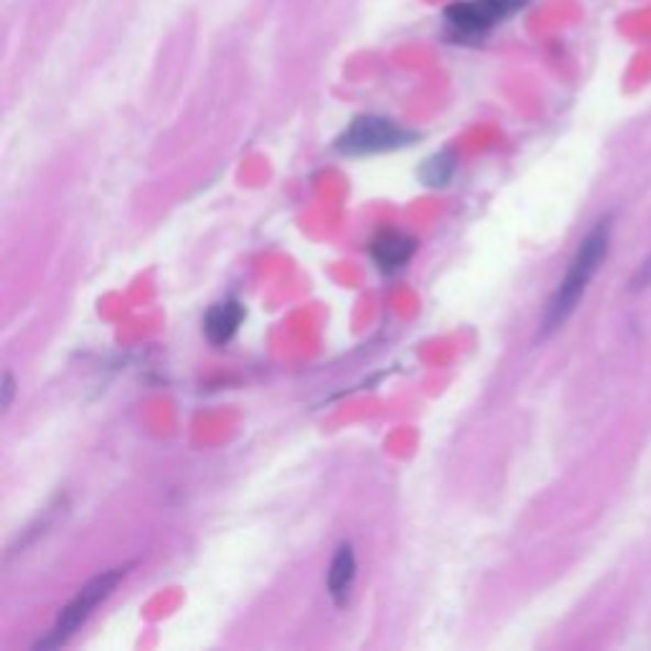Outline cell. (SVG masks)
Listing matches in <instances>:
<instances>
[{
  "label": "cell",
  "instance_id": "cell-1",
  "mask_svg": "<svg viewBox=\"0 0 651 651\" xmlns=\"http://www.w3.org/2000/svg\"><path fill=\"white\" fill-rule=\"evenodd\" d=\"M608 247H610V217H604L598 219V222L593 224V230L583 238L575 257L570 260L565 278L560 280L555 296L550 298L548 311L542 316V329H540L542 336L555 333L560 325L575 313V308L583 300L591 280L596 278L600 265L606 263Z\"/></svg>",
  "mask_w": 651,
  "mask_h": 651
},
{
  "label": "cell",
  "instance_id": "cell-2",
  "mask_svg": "<svg viewBox=\"0 0 651 651\" xmlns=\"http://www.w3.org/2000/svg\"><path fill=\"white\" fill-rule=\"evenodd\" d=\"M125 573L128 567H115V570H108V573L97 575L95 581H89L85 588H81L77 596L62 608V614L52 626V631L38 641L36 649H54V647L67 644V641L77 633L79 626L95 614V608L100 606L104 598L112 596V591L118 588V583L125 577Z\"/></svg>",
  "mask_w": 651,
  "mask_h": 651
},
{
  "label": "cell",
  "instance_id": "cell-3",
  "mask_svg": "<svg viewBox=\"0 0 651 651\" xmlns=\"http://www.w3.org/2000/svg\"><path fill=\"white\" fill-rule=\"evenodd\" d=\"M415 141L400 125L385 118H356L336 141V148L346 156H372V153L397 151Z\"/></svg>",
  "mask_w": 651,
  "mask_h": 651
},
{
  "label": "cell",
  "instance_id": "cell-4",
  "mask_svg": "<svg viewBox=\"0 0 651 651\" xmlns=\"http://www.w3.org/2000/svg\"><path fill=\"white\" fill-rule=\"evenodd\" d=\"M525 3L527 0H466L445 8V23L455 36L476 38L499 21L515 15Z\"/></svg>",
  "mask_w": 651,
  "mask_h": 651
},
{
  "label": "cell",
  "instance_id": "cell-5",
  "mask_svg": "<svg viewBox=\"0 0 651 651\" xmlns=\"http://www.w3.org/2000/svg\"><path fill=\"white\" fill-rule=\"evenodd\" d=\"M356 577V558L352 544H339L336 555L331 560L329 577H325V588H329V596L333 598L336 606H346L349 596H352Z\"/></svg>",
  "mask_w": 651,
  "mask_h": 651
},
{
  "label": "cell",
  "instance_id": "cell-6",
  "mask_svg": "<svg viewBox=\"0 0 651 651\" xmlns=\"http://www.w3.org/2000/svg\"><path fill=\"white\" fill-rule=\"evenodd\" d=\"M242 319H244V308L238 304V300H222V304L211 306L209 313L203 316V331H207V339L217 346L230 344L234 333L240 329Z\"/></svg>",
  "mask_w": 651,
  "mask_h": 651
},
{
  "label": "cell",
  "instance_id": "cell-7",
  "mask_svg": "<svg viewBox=\"0 0 651 651\" xmlns=\"http://www.w3.org/2000/svg\"><path fill=\"white\" fill-rule=\"evenodd\" d=\"M372 257L382 271H397L402 267L415 252V240L405 238L400 232H382L377 240L372 242Z\"/></svg>",
  "mask_w": 651,
  "mask_h": 651
},
{
  "label": "cell",
  "instance_id": "cell-8",
  "mask_svg": "<svg viewBox=\"0 0 651 651\" xmlns=\"http://www.w3.org/2000/svg\"><path fill=\"white\" fill-rule=\"evenodd\" d=\"M453 176V156L451 153H438L420 170V178L426 186H445Z\"/></svg>",
  "mask_w": 651,
  "mask_h": 651
},
{
  "label": "cell",
  "instance_id": "cell-9",
  "mask_svg": "<svg viewBox=\"0 0 651 651\" xmlns=\"http://www.w3.org/2000/svg\"><path fill=\"white\" fill-rule=\"evenodd\" d=\"M649 288H651V255L637 267V273L631 275V283H629L631 293H641V290H649Z\"/></svg>",
  "mask_w": 651,
  "mask_h": 651
},
{
  "label": "cell",
  "instance_id": "cell-10",
  "mask_svg": "<svg viewBox=\"0 0 651 651\" xmlns=\"http://www.w3.org/2000/svg\"><path fill=\"white\" fill-rule=\"evenodd\" d=\"M13 393H15V382H13L11 374L5 372V377H3V407H5V410H8V407H11Z\"/></svg>",
  "mask_w": 651,
  "mask_h": 651
}]
</instances>
